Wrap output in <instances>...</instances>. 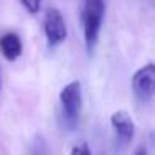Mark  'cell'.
<instances>
[{"mask_svg":"<svg viewBox=\"0 0 155 155\" xmlns=\"http://www.w3.org/2000/svg\"><path fill=\"white\" fill-rule=\"evenodd\" d=\"M104 10V0H86L84 2V43H86V50L89 53L94 50L96 43H97Z\"/></svg>","mask_w":155,"mask_h":155,"instance_id":"1","label":"cell"},{"mask_svg":"<svg viewBox=\"0 0 155 155\" xmlns=\"http://www.w3.org/2000/svg\"><path fill=\"white\" fill-rule=\"evenodd\" d=\"M69 155H93V153H91V149L86 142H79V143H76V145H73Z\"/></svg>","mask_w":155,"mask_h":155,"instance_id":"7","label":"cell"},{"mask_svg":"<svg viewBox=\"0 0 155 155\" xmlns=\"http://www.w3.org/2000/svg\"><path fill=\"white\" fill-rule=\"evenodd\" d=\"M110 125H112L114 132H116V137L122 145L132 142L135 134V124L132 120V116L125 110H117L110 116Z\"/></svg>","mask_w":155,"mask_h":155,"instance_id":"5","label":"cell"},{"mask_svg":"<svg viewBox=\"0 0 155 155\" xmlns=\"http://www.w3.org/2000/svg\"><path fill=\"white\" fill-rule=\"evenodd\" d=\"M0 87H2V69H0Z\"/></svg>","mask_w":155,"mask_h":155,"instance_id":"10","label":"cell"},{"mask_svg":"<svg viewBox=\"0 0 155 155\" xmlns=\"http://www.w3.org/2000/svg\"><path fill=\"white\" fill-rule=\"evenodd\" d=\"M21 5L28 10L30 13H38L40 7H41V0H20Z\"/></svg>","mask_w":155,"mask_h":155,"instance_id":"8","label":"cell"},{"mask_svg":"<svg viewBox=\"0 0 155 155\" xmlns=\"http://www.w3.org/2000/svg\"><path fill=\"white\" fill-rule=\"evenodd\" d=\"M43 31H45L46 41L50 46H58L68 36L64 17L58 8H48L43 17Z\"/></svg>","mask_w":155,"mask_h":155,"instance_id":"3","label":"cell"},{"mask_svg":"<svg viewBox=\"0 0 155 155\" xmlns=\"http://www.w3.org/2000/svg\"><path fill=\"white\" fill-rule=\"evenodd\" d=\"M21 40L17 33H5L0 36V53L8 61H15L21 54Z\"/></svg>","mask_w":155,"mask_h":155,"instance_id":"6","label":"cell"},{"mask_svg":"<svg viewBox=\"0 0 155 155\" xmlns=\"http://www.w3.org/2000/svg\"><path fill=\"white\" fill-rule=\"evenodd\" d=\"M60 102L63 109L64 120L69 127H74L81 112V104H83V96H81V83L79 81H71L66 84L60 93Z\"/></svg>","mask_w":155,"mask_h":155,"instance_id":"2","label":"cell"},{"mask_svg":"<svg viewBox=\"0 0 155 155\" xmlns=\"http://www.w3.org/2000/svg\"><path fill=\"white\" fill-rule=\"evenodd\" d=\"M132 89H134L135 96L142 101L150 99L155 94V64L149 63V64L142 66L140 69L134 73L132 76Z\"/></svg>","mask_w":155,"mask_h":155,"instance_id":"4","label":"cell"},{"mask_svg":"<svg viewBox=\"0 0 155 155\" xmlns=\"http://www.w3.org/2000/svg\"><path fill=\"white\" fill-rule=\"evenodd\" d=\"M134 155H147V150L143 149V147H139V149H137V152H135Z\"/></svg>","mask_w":155,"mask_h":155,"instance_id":"9","label":"cell"}]
</instances>
